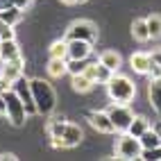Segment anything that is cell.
<instances>
[{"instance_id":"obj_1","label":"cell","mask_w":161,"mask_h":161,"mask_svg":"<svg viewBox=\"0 0 161 161\" xmlns=\"http://www.w3.org/2000/svg\"><path fill=\"white\" fill-rule=\"evenodd\" d=\"M32 84V95H34V104H36V114L39 116H52L57 107V93L52 89V84L46 80H30Z\"/></svg>"},{"instance_id":"obj_2","label":"cell","mask_w":161,"mask_h":161,"mask_svg":"<svg viewBox=\"0 0 161 161\" xmlns=\"http://www.w3.org/2000/svg\"><path fill=\"white\" fill-rule=\"evenodd\" d=\"M107 93L114 102H120V104H130L136 95V84L127 77V75H111V80L107 82Z\"/></svg>"},{"instance_id":"obj_3","label":"cell","mask_w":161,"mask_h":161,"mask_svg":"<svg viewBox=\"0 0 161 161\" xmlns=\"http://www.w3.org/2000/svg\"><path fill=\"white\" fill-rule=\"evenodd\" d=\"M141 152H143V145L138 141V136H132L130 132H120L116 141V159H125V161L141 159Z\"/></svg>"},{"instance_id":"obj_4","label":"cell","mask_w":161,"mask_h":161,"mask_svg":"<svg viewBox=\"0 0 161 161\" xmlns=\"http://www.w3.org/2000/svg\"><path fill=\"white\" fill-rule=\"evenodd\" d=\"M5 100H7V118H9V123H12L14 127H23L25 120H27V116H30L27 109H25V104H23V100H20L12 89L5 91Z\"/></svg>"},{"instance_id":"obj_5","label":"cell","mask_w":161,"mask_h":161,"mask_svg":"<svg viewBox=\"0 0 161 161\" xmlns=\"http://www.w3.org/2000/svg\"><path fill=\"white\" fill-rule=\"evenodd\" d=\"M64 39H82V41H89V43H95L98 41V25L91 23V20H84V18L75 20V23L68 25Z\"/></svg>"},{"instance_id":"obj_6","label":"cell","mask_w":161,"mask_h":161,"mask_svg":"<svg viewBox=\"0 0 161 161\" xmlns=\"http://www.w3.org/2000/svg\"><path fill=\"white\" fill-rule=\"evenodd\" d=\"M107 114H109V118H111V123H114L118 134L127 132L130 125H132V120H134V111L127 104H120V102H114L109 109H107Z\"/></svg>"},{"instance_id":"obj_7","label":"cell","mask_w":161,"mask_h":161,"mask_svg":"<svg viewBox=\"0 0 161 161\" xmlns=\"http://www.w3.org/2000/svg\"><path fill=\"white\" fill-rule=\"evenodd\" d=\"M12 89L16 95L20 100H23V104H25V109H27V114H36V104H34V95H32V84H30V80L27 77H23V75H20V77L12 84Z\"/></svg>"},{"instance_id":"obj_8","label":"cell","mask_w":161,"mask_h":161,"mask_svg":"<svg viewBox=\"0 0 161 161\" xmlns=\"http://www.w3.org/2000/svg\"><path fill=\"white\" fill-rule=\"evenodd\" d=\"M89 123L95 132H100V134H114L116 132V127L111 123V118L107 111H91L89 114Z\"/></svg>"},{"instance_id":"obj_9","label":"cell","mask_w":161,"mask_h":161,"mask_svg":"<svg viewBox=\"0 0 161 161\" xmlns=\"http://www.w3.org/2000/svg\"><path fill=\"white\" fill-rule=\"evenodd\" d=\"M23 75V57L18 59H9V61H3V70H0V77H3L9 86Z\"/></svg>"},{"instance_id":"obj_10","label":"cell","mask_w":161,"mask_h":161,"mask_svg":"<svg viewBox=\"0 0 161 161\" xmlns=\"http://www.w3.org/2000/svg\"><path fill=\"white\" fill-rule=\"evenodd\" d=\"M68 41V59H89L93 52V43L82 39H66Z\"/></svg>"},{"instance_id":"obj_11","label":"cell","mask_w":161,"mask_h":161,"mask_svg":"<svg viewBox=\"0 0 161 161\" xmlns=\"http://www.w3.org/2000/svg\"><path fill=\"white\" fill-rule=\"evenodd\" d=\"M64 127H66V120H64V116H52L50 120H48L46 132H48V138H50L52 147H64V145H61V134H64Z\"/></svg>"},{"instance_id":"obj_12","label":"cell","mask_w":161,"mask_h":161,"mask_svg":"<svg viewBox=\"0 0 161 161\" xmlns=\"http://www.w3.org/2000/svg\"><path fill=\"white\" fill-rule=\"evenodd\" d=\"M84 75H89V77H91L95 84H107V82L111 80L114 70H111V68H107L104 64L95 61V64H86V68H84Z\"/></svg>"},{"instance_id":"obj_13","label":"cell","mask_w":161,"mask_h":161,"mask_svg":"<svg viewBox=\"0 0 161 161\" xmlns=\"http://www.w3.org/2000/svg\"><path fill=\"white\" fill-rule=\"evenodd\" d=\"M84 138V132L80 125L75 123H66V127H64V134H61V145L64 147H77L82 143Z\"/></svg>"},{"instance_id":"obj_14","label":"cell","mask_w":161,"mask_h":161,"mask_svg":"<svg viewBox=\"0 0 161 161\" xmlns=\"http://www.w3.org/2000/svg\"><path fill=\"white\" fill-rule=\"evenodd\" d=\"M130 66L138 75H150V68H152V57H150V52H134L130 57Z\"/></svg>"},{"instance_id":"obj_15","label":"cell","mask_w":161,"mask_h":161,"mask_svg":"<svg viewBox=\"0 0 161 161\" xmlns=\"http://www.w3.org/2000/svg\"><path fill=\"white\" fill-rule=\"evenodd\" d=\"M147 100H150V107L161 116V77H150V82H147Z\"/></svg>"},{"instance_id":"obj_16","label":"cell","mask_w":161,"mask_h":161,"mask_svg":"<svg viewBox=\"0 0 161 161\" xmlns=\"http://www.w3.org/2000/svg\"><path fill=\"white\" fill-rule=\"evenodd\" d=\"M46 70H48V75H50V77H55V80H59V77H64V75L68 73V59L50 57V61H48V66H46Z\"/></svg>"},{"instance_id":"obj_17","label":"cell","mask_w":161,"mask_h":161,"mask_svg":"<svg viewBox=\"0 0 161 161\" xmlns=\"http://www.w3.org/2000/svg\"><path fill=\"white\" fill-rule=\"evenodd\" d=\"M70 86H73V91H77V93H89L95 86V82L89 77V75L77 73V75H70Z\"/></svg>"},{"instance_id":"obj_18","label":"cell","mask_w":161,"mask_h":161,"mask_svg":"<svg viewBox=\"0 0 161 161\" xmlns=\"http://www.w3.org/2000/svg\"><path fill=\"white\" fill-rule=\"evenodd\" d=\"M20 57V48L16 43V39H9V41H0V59L9 61V59H18Z\"/></svg>"},{"instance_id":"obj_19","label":"cell","mask_w":161,"mask_h":161,"mask_svg":"<svg viewBox=\"0 0 161 161\" xmlns=\"http://www.w3.org/2000/svg\"><path fill=\"white\" fill-rule=\"evenodd\" d=\"M132 36H134V41H138V43L150 41V27H147L145 18H136L132 23Z\"/></svg>"},{"instance_id":"obj_20","label":"cell","mask_w":161,"mask_h":161,"mask_svg":"<svg viewBox=\"0 0 161 161\" xmlns=\"http://www.w3.org/2000/svg\"><path fill=\"white\" fill-rule=\"evenodd\" d=\"M20 18H23V9H20V7H16V5L0 9V20H5V23L14 25V27L20 23Z\"/></svg>"},{"instance_id":"obj_21","label":"cell","mask_w":161,"mask_h":161,"mask_svg":"<svg viewBox=\"0 0 161 161\" xmlns=\"http://www.w3.org/2000/svg\"><path fill=\"white\" fill-rule=\"evenodd\" d=\"M98 61H100V64H104L107 68H111V70L116 73L118 68H120V64H123V57L118 55L116 50H104L102 55H100V59H98Z\"/></svg>"},{"instance_id":"obj_22","label":"cell","mask_w":161,"mask_h":161,"mask_svg":"<svg viewBox=\"0 0 161 161\" xmlns=\"http://www.w3.org/2000/svg\"><path fill=\"white\" fill-rule=\"evenodd\" d=\"M138 141H141L143 150H150V147H159V145H161V141H159L157 132L152 130V125H150V130H145L141 136H138Z\"/></svg>"},{"instance_id":"obj_23","label":"cell","mask_w":161,"mask_h":161,"mask_svg":"<svg viewBox=\"0 0 161 161\" xmlns=\"http://www.w3.org/2000/svg\"><path fill=\"white\" fill-rule=\"evenodd\" d=\"M48 55L50 57H59V59H68V41L66 39L55 41V43L48 48Z\"/></svg>"},{"instance_id":"obj_24","label":"cell","mask_w":161,"mask_h":161,"mask_svg":"<svg viewBox=\"0 0 161 161\" xmlns=\"http://www.w3.org/2000/svg\"><path fill=\"white\" fill-rule=\"evenodd\" d=\"M145 130H150V120L145 116H134V120H132V125H130L127 132H130L132 136H141Z\"/></svg>"},{"instance_id":"obj_25","label":"cell","mask_w":161,"mask_h":161,"mask_svg":"<svg viewBox=\"0 0 161 161\" xmlns=\"http://www.w3.org/2000/svg\"><path fill=\"white\" fill-rule=\"evenodd\" d=\"M145 20L150 27V39H159L161 36V14H150Z\"/></svg>"},{"instance_id":"obj_26","label":"cell","mask_w":161,"mask_h":161,"mask_svg":"<svg viewBox=\"0 0 161 161\" xmlns=\"http://www.w3.org/2000/svg\"><path fill=\"white\" fill-rule=\"evenodd\" d=\"M9 39H16V30H14V25L0 20V41H9Z\"/></svg>"},{"instance_id":"obj_27","label":"cell","mask_w":161,"mask_h":161,"mask_svg":"<svg viewBox=\"0 0 161 161\" xmlns=\"http://www.w3.org/2000/svg\"><path fill=\"white\" fill-rule=\"evenodd\" d=\"M86 59H68V73L70 75H77V73H84L86 68Z\"/></svg>"},{"instance_id":"obj_28","label":"cell","mask_w":161,"mask_h":161,"mask_svg":"<svg viewBox=\"0 0 161 161\" xmlns=\"http://www.w3.org/2000/svg\"><path fill=\"white\" fill-rule=\"evenodd\" d=\"M0 116H7V100H5V93H0Z\"/></svg>"},{"instance_id":"obj_29","label":"cell","mask_w":161,"mask_h":161,"mask_svg":"<svg viewBox=\"0 0 161 161\" xmlns=\"http://www.w3.org/2000/svg\"><path fill=\"white\" fill-rule=\"evenodd\" d=\"M14 5H16V7H20V9L25 12V9L32 5V0H14Z\"/></svg>"},{"instance_id":"obj_30","label":"cell","mask_w":161,"mask_h":161,"mask_svg":"<svg viewBox=\"0 0 161 161\" xmlns=\"http://www.w3.org/2000/svg\"><path fill=\"white\" fill-rule=\"evenodd\" d=\"M152 130L157 132V136H159V141H161V120H154V123H152Z\"/></svg>"},{"instance_id":"obj_31","label":"cell","mask_w":161,"mask_h":161,"mask_svg":"<svg viewBox=\"0 0 161 161\" xmlns=\"http://www.w3.org/2000/svg\"><path fill=\"white\" fill-rule=\"evenodd\" d=\"M7 89H9V84H7V82L3 80V77H0V93H5Z\"/></svg>"},{"instance_id":"obj_32","label":"cell","mask_w":161,"mask_h":161,"mask_svg":"<svg viewBox=\"0 0 161 161\" xmlns=\"http://www.w3.org/2000/svg\"><path fill=\"white\" fill-rule=\"evenodd\" d=\"M59 3H61V5H68V7H70V5H77V0H59Z\"/></svg>"},{"instance_id":"obj_33","label":"cell","mask_w":161,"mask_h":161,"mask_svg":"<svg viewBox=\"0 0 161 161\" xmlns=\"http://www.w3.org/2000/svg\"><path fill=\"white\" fill-rule=\"evenodd\" d=\"M5 159H12V161H14L16 157H14V154H9V152H7V154H0V161H5Z\"/></svg>"},{"instance_id":"obj_34","label":"cell","mask_w":161,"mask_h":161,"mask_svg":"<svg viewBox=\"0 0 161 161\" xmlns=\"http://www.w3.org/2000/svg\"><path fill=\"white\" fill-rule=\"evenodd\" d=\"M77 3H86V0H77Z\"/></svg>"},{"instance_id":"obj_35","label":"cell","mask_w":161,"mask_h":161,"mask_svg":"<svg viewBox=\"0 0 161 161\" xmlns=\"http://www.w3.org/2000/svg\"><path fill=\"white\" fill-rule=\"evenodd\" d=\"M3 3H5V0H0V7H3Z\"/></svg>"}]
</instances>
